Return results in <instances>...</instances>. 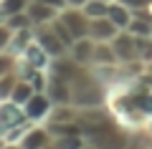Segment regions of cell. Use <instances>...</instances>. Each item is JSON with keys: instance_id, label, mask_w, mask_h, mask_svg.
I'll use <instances>...</instances> for the list:
<instances>
[{"instance_id": "cell-13", "label": "cell", "mask_w": 152, "mask_h": 149, "mask_svg": "<svg viewBox=\"0 0 152 149\" xmlns=\"http://www.w3.org/2000/svg\"><path fill=\"white\" fill-rule=\"evenodd\" d=\"M33 94H36V89H33V84H31V81H20V78H18L15 89H13L10 101H15V104H20V106H26V104H28V99H31Z\"/></svg>"}, {"instance_id": "cell-2", "label": "cell", "mask_w": 152, "mask_h": 149, "mask_svg": "<svg viewBox=\"0 0 152 149\" xmlns=\"http://www.w3.org/2000/svg\"><path fill=\"white\" fill-rule=\"evenodd\" d=\"M58 20L64 23L66 28L71 31V36L79 41V38H86L89 36V15L84 13V8H74V5H66L64 10L58 13Z\"/></svg>"}, {"instance_id": "cell-9", "label": "cell", "mask_w": 152, "mask_h": 149, "mask_svg": "<svg viewBox=\"0 0 152 149\" xmlns=\"http://www.w3.org/2000/svg\"><path fill=\"white\" fill-rule=\"evenodd\" d=\"M23 58H26L33 68H38V71H48V68H51V61H53V58L43 51V48L38 46V41H33L31 46L23 51Z\"/></svg>"}, {"instance_id": "cell-26", "label": "cell", "mask_w": 152, "mask_h": 149, "mask_svg": "<svg viewBox=\"0 0 152 149\" xmlns=\"http://www.w3.org/2000/svg\"><path fill=\"white\" fill-rule=\"evenodd\" d=\"M43 149H56V144H53V142H51V144H48V147H43Z\"/></svg>"}, {"instance_id": "cell-14", "label": "cell", "mask_w": 152, "mask_h": 149, "mask_svg": "<svg viewBox=\"0 0 152 149\" xmlns=\"http://www.w3.org/2000/svg\"><path fill=\"white\" fill-rule=\"evenodd\" d=\"M15 84H18L15 71H8L5 76H0V104H3V101H10V96H13V89H15Z\"/></svg>"}, {"instance_id": "cell-11", "label": "cell", "mask_w": 152, "mask_h": 149, "mask_svg": "<svg viewBox=\"0 0 152 149\" xmlns=\"http://www.w3.org/2000/svg\"><path fill=\"white\" fill-rule=\"evenodd\" d=\"M91 66H119V61H117V53H114L112 43H96V46H94Z\"/></svg>"}, {"instance_id": "cell-21", "label": "cell", "mask_w": 152, "mask_h": 149, "mask_svg": "<svg viewBox=\"0 0 152 149\" xmlns=\"http://www.w3.org/2000/svg\"><path fill=\"white\" fill-rule=\"evenodd\" d=\"M10 38H13V31L5 25V23H0V51H8Z\"/></svg>"}, {"instance_id": "cell-16", "label": "cell", "mask_w": 152, "mask_h": 149, "mask_svg": "<svg viewBox=\"0 0 152 149\" xmlns=\"http://www.w3.org/2000/svg\"><path fill=\"white\" fill-rule=\"evenodd\" d=\"M84 13H86L89 18H107L109 3H104V0H89L86 5H84Z\"/></svg>"}, {"instance_id": "cell-20", "label": "cell", "mask_w": 152, "mask_h": 149, "mask_svg": "<svg viewBox=\"0 0 152 149\" xmlns=\"http://www.w3.org/2000/svg\"><path fill=\"white\" fill-rule=\"evenodd\" d=\"M15 66V56L10 51H0V76H5L8 71H13Z\"/></svg>"}, {"instance_id": "cell-6", "label": "cell", "mask_w": 152, "mask_h": 149, "mask_svg": "<svg viewBox=\"0 0 152 149\" xmlns=\"http://www.w3.org/2000/svg\"><path fill=\"white\" fill-rule=\"evenodd\" d=\"M117 33H119V28L109 18H89V38L94 43H112Z\"/></svg>"}, {"instance_id": "cell-3", "label": "cell", "mask_w": 152, "mask_h": 149, "mask_svg": "<svg viewBox=\"0 0 152 149\" xmlns=\"http://www.w3.org/2000/svg\"><path fill=\"white\" fill-rule=\"evenodd\" d=\"M51 109H53L51 96L46 94V91H36V94L28 99V104L23 106V111H26V116H28L31 124H41V121H46V119L51 116Z\"/></svg>"}, {"instance_id": "cell-7", "label": "cell", "mask_w": 152, "mask_h": 149, "mask_svg": "<svg viewBox=\"0 0 152 149\" xmlns=\"http://www.w3.org/2000/svg\"><path fill=\"white\" fill-rule=\"evenodd\" d=\"M28 15H31L33 25H48L58 18L61 10H56L53 5H46V3H38V0H31V5H28Z\"/></svg>"}, {"instance_id": "cell-27", "label": "cell", "mask_w": 152, "mask_h": 149, "mask_svg": "<svg viewBox=\"0 0 152 149\" xmlns=\"http://www.w3.org/2000/svg\"><path fill=\"white\" fill-rule=\"evenodd\" d=\"M150 38H152V25H150Z\"/></svg>"}, {"instance_id": "cell-28", "label": "cell", "mask_w": 152, "mask_h": 149, "mask_svg": "<svg viewBox=\"0 0 152 149\" xmlns=\"http://www.w3.org/2000/svg\"><path fill=\"white\" fill-rule=\"evenodd\" d=\"M104 3H112V0H104Z\"/></svg>"}, {"instance_id": "cell-25", "label": "cell", "mask_w": 152, "mask_h": 149, "mask_svg": "<svg viewBox=\"0 0 152 149\" xmlns=\"http://www.w3.org/2000/svg\"><path fill=\"white\" fill-rule=\"evenodd\" d=\"M66 3H69V5H74V8H84L89 0H66Z\"/></svg>"}, {"instance_id": "cell-18", "label": "cell", "mask_w": 152, "mask_h": 149, "mask_svg": "<svg viewBox=\"0 0 152 149\" xmlns=\"http://www.w3.org/2000/svg\"><path fill=\"white\" fill-rule=\"evenodd\" d=\"M0 5L5 10V18L13 15V13H26L28 5H31V0H0Z\"/></svg>"}, {"instance_id": "cell-1", "label": "cell", "mask_w": 152, "mask_h": 149, "mask_svg": "<svg viewBox=\"0 0 152 149\" xmlns=\"http://www.w3.org/2000/svg\"><path fill=\"white\" fill-rule=\"evenodd\" d=\"M112 48L117 53V61L119 66H129L140 61V53H137V36H132L129 31H119L112 41Z\"/></svg>"}, {"instance_id": "cell-23", "label": "cell", "mask_w": 152, "mask_h": 149, "mask_svg": "<svg viewBox=\"0 0 152 149\" xmlns=\"http://www.w3.org/2000/svg\"><path fill=\"white\" fill-rule=\"evenodd\" d=\"M38 3H46V5H53L56 10H64V8L69 5V3H66V0H38Z\"/></svg>"}, {"instance_id": "cell-8", "label": "cell", "mask_w": 152, "mask_h": 149, "mask_svg": "<svg viewBox=\"0 0 152 149\" xmlns=\"http://www.w3.org/2000/svg\"><path fill=\"white\" fill-rule=\"evenodd\" d=\"M94 46H96V43H94L89 36H86V38H79V41H74V46L69 48V56H71L79 66H84V68H86V66H91Z\"/></svg>"}, {"instance_id": "cell-17", "label": "cell", "mask_w": 152, "mask_h": 149, "mask_svg": "<svg viewBox=\"0 0 152 149\" xmlns=\"http://www.w3.org/2000/svg\"><path fill=\"white\" fill-rule=\"evenodd\" d=\"M137 53H140L142 63H152V38L150 36L137 38Z\"/></svg>"}, {"instance_id": "cell-4", "label": "cell", "mask_w": 152, "mask_h": 149, "mask_svg": "<svg viewBox=\"0 0 152 149\" xmlns=\"http://www.w3.org/2000/svg\"><path fill=\"white\" fill-rule=\"evenodd\" d=\"M36 41H38V46L43 48L51 58H61V56L69 53V48H66L64 41L56 36V31L51 28V23L48 25H36Z\"/></svg>"}, {"instance_id": "cell-15", "label": "cell", "mask_w": 152, "mask_h": 149, "mask_svg": "<svg viewBox=\"0 0 152 149\" xmlns=\"http://www.w3.org/2000/svg\"><path fill=\"white\" fill-rule=\"evenodd\" d=\"M5 25L10 28V31H23V28H36L28 13H13V15H8V18H5Z\"/></svg>"}, {"instance_id": "cell-12", "label": "cell", "mask_w": 152, "mask_h": 149, "mask_svg": "<svg viewBox=\"0 0 152 149\" xmlns=\"http://www.w3.org/2000/svg\"><path fill=\"white\" fill-rule=\"evenodd\" d=\"M56 149H84L86 139L84 134H61V137H53Z\"/></svg>"}, {"instance_id": "cell-19", "label": "cell", "mask_w": 152, "mask_h": 149, "mask_svg": "<svg viewBox=\"0 0 152 149\" xmlns=\"http://www.w3.org/2000/svg\"><path fill=\"white\" fill-rule=\"evenodd\" d=\"M150 25H152L150 20H140V18H132L129 25H127L124 31H129L132 36H137V38H142V36H150Z\"/></svg>"}, {"instance_id": "cell-5", "label": "cell", "mask_w": 152, "mask_h": 149, "mask_svg": "<svg viewBox=\"0 0 152 149\" xmlns=\"http://www.w3.org/2000/svg\"><path fill=\"white\" fill-rule=\"evenodd\" d=\"M53 142V134H51L48 126H41V124H31L26 129V134L20 137V147L23 149H43Z\"/></svg>"}, {"instance_id": "cell-10", "label": "cell", "mask_w": 152, "mask_h": 149, "mask_svg": "<svg viewBox=\"0 0 152 149\" xmlns=\"http://www.w3.org/2000/svg\"><path fill=\"white\" fill-rule=\"evenodd\" d=\"M107 18L119 28V31H124V28L129 25V20H132V10H129L127 5H122V3H117V0H112V3H109Z\"/></svg>"}, {"instance_id": "cell-24", "label": "cell", "mask_w": 152, "mask_h": 149, "mask_svg": "<svg viewBox=\"0 0 152 149\" xmlns=\"http://www.w3.org/2000/svg\"><path fill=\"white\" fill-rule=\"evenodd\" d=\"M0 149H23V147L18 142H3V144H0Z\"/></svg>"}, {"instance_id": "cell-22", "label": "cell", "mask_w": 152, "mask_h": 149, "mask_svg": "<svg viewBox=\"0 0 152 149\" xmlns=\"http://www.w3.org/2000/svg\"><path fill=\"white\" fill-rule=\"evenodd\" d=\"M117 3L127 5L129 10H137V8H150V5H152V0H117Z\"/></svg>"}]
</instances>
